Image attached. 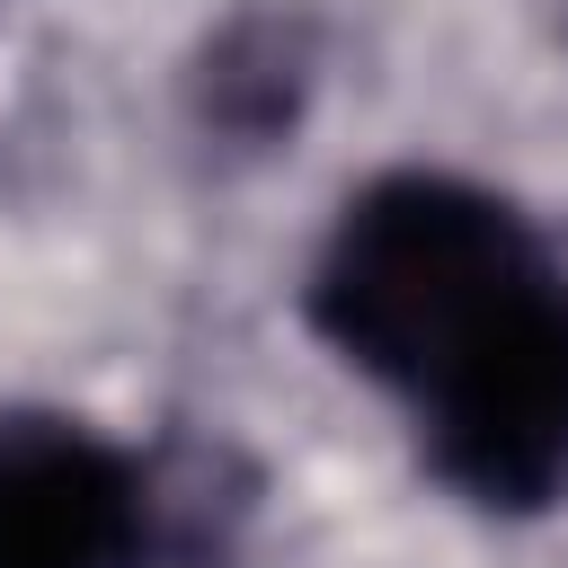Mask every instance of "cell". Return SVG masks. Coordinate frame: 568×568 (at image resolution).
I'll list each match as a JSON object with an SVG mask.
<instances>
[{"mask_svg":"<svg viewBox=\"0 0 568 568\" xmlns=\"http://www.w3.org/2000/svg\"><path fill=\"white\" fill-rule=\"evenodd\" d=\"M550 275L532 222L444 169L355 186L311 257V328L390 399H426L532 284Z\"/></svg>","mask_w":568,"mask_h":568,"instance_id":"6da1fadb","label":"cell"},{"mask_svg":"<svg viewBox=\"0 0 568 568\" xmlns=\"http://www.w3.org/2000/svg\"><path fill=\"white\" fill-rule=\"evenodd\" d=\"M426 462L488 515H532L568 488V275L550 266L417 408Z\"/></svg>","mask_w":568,"mask_h":568,"instance_id":"7a4b0ae2","label":"cell"},{"mask_svg":"<svg viewBox=\"0 0 568 568\" xmlns=\"http://www.w3.org/2000/svg\"><path fill=\"white\" fill-rule=\"evenodd\" d=\"M151 488L80 417H0V568H142Z\"/></svg>","mask_w":568,"mask_h":568,"instance_id":"3957f363","label":"cell"}]
</instances>
